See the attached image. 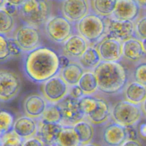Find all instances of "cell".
I'll list each match as a JSON object with an SVG mask.
<instances>
[{
    "label": "cell",
    "instance_id": "obj_44",
    "mask_svg": "<svg viewBox=\"0 0 146 146\" xmlns=\"http://www.w3.org/2000/svg\"><path fill=\"white\" fill-rule=\"evenodd\" d=\"M138 134L142 138L146 139V123H142L138 127Z\"/></svg>",
    "mask_w": 146,
    "mask_h": 146
},
{
    "label": "cell",
    "instance_id": "obj_11",
    "mask_svg": "<svg viewBox=\"0 0 146 146\" xmlns=\"http://www.w3.org/2000/svg\"><path fill=\"white\" fill-rule=\"evenodd\" d=\"M62 110L64 119L61 125H73L86 118L78 104V100L74 99L69 96L58 103Z\"/></svg>",
    "mask_w": 146,
    "mask_h": 146
},
{
    "label": "cell",
    "instance_id": "obj_28",
    "mask_svg": "<svg viewBox=\"0 0 146 146\" xmlns=\"http://www.w3.org/2000/svg\"><path fill=\"white\" fill-rule=\"evenodd\" d=\"M63 119H64V115L59 104L48 103L46 108L39 120L44 122L51 123L61 124Z\"/></svg>",
    "mask_w": 146,
    "mask_h": 146
},
{
    "label": "cell",
    "instance_id": "obj_6",
    "mask_svg": "<svg viewBox=\"0 0 146 146\" xmlns=\"http://www.w3.org/2000/svg\"><path fill=\"white\" fill-rule=\"evenodd\" d=\"M47 36L56 43H64L73 35L72 22L64 16L50 17L44 24Z\"/></svg>",
    "mask_w": 146,
    "mask_h": 146
},
{
    "label": "cell",
    "instance_id": "obj_14",
    "mask_svg": "<svg viewBox=\"0 0 146 146\" xmlns=\"http://www.w3.org/2000/svg\"><path fill=\"white\" fill-rule=\"evenodd\" d=\"M48 103L43 95L32 94L26 97L23 104V108L26 115L39 120L42 116Z\"/></svg>",
    "mask_w": 146,
    "mask_h": 146
},
{
    "label": "cell",
    "instance_id": "obj_48",
    "mask_svg": "<svg viewBox=\"0 0 146 146\" xmlns=\"http://www.w3.org/2000/svg\"><path fill=\"white\" fill-rule=\"evenodd\" d=\"M81 146H100L97 143H86V144H84V145H82Z\"/></svg>",
    "mask_w": 146,
    "mask_h": 146
},
{
    "label": "cell",
    "instance_id": "obj_19",
    "mask_svg": "<svg viewBox=\"0 0 146 146\" xmlns=\"http://www.w3.org/2000/svg\"><path fill=\"white\" fill-rule=\"evenodd\" d=\"M38 121L27 115L17 118L13 127V131L24 140L36 136Z\"/></svg>",
    "mask_w": 146,
    "mask_h": 146
},
{
    "label": "cell",
    "instance_id": "obj_34",
    "mask_svg": "<svg viewBox=\"0 0 146 146\" xmlns=\"http://www.w3.org/2000/svg\"><path fill=\"white\" fill-rule=\"evenodd\" d=\"M11 56L8 37L5 34H0V59L1 61H7Z\"/></svg>",
    "mask_w": 146,
    "mask_h": 146
},
{
    "label": "cell",
    "instance_id": "obj_22",
    "mask_svg": "<svg viewBox=\"0 0 146 146\" xmlns=\"http://www.w3.org/2000/svg\"><path fill=\"white\" fill-rule=\"evenodd\" d=\"M111 110L106 101L98 98V108L95 111L86 115V118L94 125H101L107 122L111 116Z\"/></svg>",
    "mask_w": 146,
    "mask_h": 146
},
{
    "label": "cell",
    "instance_id": "obj_45",
    "mask_svg": "<svg viewBox=\"0 0 146 146\" xmlns=\"http://www.w3.org/2000/svg\"><path fill=\"white\" fill-rule=\"evenodd\" d=\"M25 1L26 0H6V1H7V2L11 3V4L18 6V7H20Z\"/></svg>",
    "mask_w": 146,
    "mask_h": 146
},
{
    "label": "cell",
    "instance_id": "obj_17",
    "mask_svg": "<svg viewBox=\"0 0 146 146\" xmlns=\"http://www.w3.org/2000/svg\"><path fill=\"white\" fill-rule=\"evenodd\" d=\"M63 125L59 123H51L38 120L36 136L45 146H56Z\"/></svg>",
    "mask_w": 146,
    "mask_h": 146
},
{
    "label": "cell",
    "instance_id": "obj_32",
    "mask_svg": "<svg viewBox=\"0 0 146 146\" xmlns=\"http://www.w3.org/2000/svg\"><path fill=\"white\" fill-rule=\"evenodd\" d=\"M0 19H1L0 34L6 35L13 31L15 27V19L13 16L10 15L5 10L1 8H0Z\"/></svg>",
    "mask_w": 146,
    "mask_h": 146
},
{
    "label": "cell",
    "instance_id": "obj_26",
    "mask_svg": "<svg viewBox=\"0 0 146 146\" xmlns=\"http://www.w3.org/2000/svg\"><path fill=\"white\" fill-rule=\"evenodd\" d=\"M78 85L85 95H92L99 90L97 78L93 70L86 71L84 73Z\"/></svg>",
    "mask_w": 146,
    "mask_h": 146
},
{
    "label": "cell",
    "instance_id": "obj_21",
    "mask_svg": "<svg viewBox=\"0 0 146 146\" xmlns=\"http://www.w3.org/2000/svg\"><path fill=\"white\" fill-rule=\"evenodd\" d=\"M124 94L126 101L141 105L146 98V86L134 81L126 86Z\"/></svg>",
    "mask_w": 146,
    "mask_h": 146
},
{
    "label": "cell",
    "instance_id": "obj_36",
    "mask_svg": "<svg viewBox=\"0 0 146 146\" xmlns=\"http://www.w3.org/2000/svg\"><path fill=\"white\" fill-rule=\"evenodd\" d=\"M135 33L138 38H146V16L137 21L135 27Z\"/></svg>",
    "mask_w": 146,
    "mask_h": 146
},
{
    "label": "cell",
    "instance_id": "obj_7",
    "mask_svg": "<svg viewBox=\"0 0 146 146\" xmlns=\"http://www.w3.org/2000/svg\"><path fill=\"white\" fill-rule=\"evenodd\" d=\"M69 88L60 74H58L43 82L41 89L42 95L48 103L58 104L68 96Z\"/></svg>",
    "mask_w": 146,
    "mask_h": 146
},
{
    "label": "cell",
    "instance_id": "obj_41",
    "mask_svg": "<svg viewBox=\"0 0 146 146\" xmlns=\"http://www.w3.org/2000/svg\"><path fill=\"white\" fill-rule=\"evenodd\" d=\"M127 135H128V139L132 140H138V131H137L134 126H128L126 127Z\"/></svg>",
    "mask_w": 146,
    "mask_h": 146
},
{
    "label": "cell",
    "instance_id": "obj_33",
    "mask_svg": "<svg viewBox=\"0 0 146 146\" xmlns=\"http://www.w3.org/2000/svg\"><path fill=\"white\" fill-rule=\"evenodd\" d=\"M1 137V146H24V140L17 135L13 131Z\"/></svg>",
    "mask_w": 146,
    "mask_h": 146
},
{
    "label": "cell",
    "instance_id": "obj_43",
    "mask_svg": "<svg viewBox=\"0 0 146 146\" xmlns=\"http://www.w3.org/2000/svg\"><path fill=\"white\" fill-rule=\"evenodd\" d=\"M121 146H143L138 140L127 139Z\"/></svg>",
    "mask_w": 146,
    "mask_h": 146
},
{
    "label": "cell",
    "instance_id": "obj_2",
    "mask_svg": "<svg viewBox=\"0 0 146 146\" xmlns=\"http://www.w3.org/2000/svg\"><path fill=\"white\" fill-rule=\"evenodd\" d=\"M98 84V89L106 94L121 92L128 81L127 71L118 61H102L94 70Z\"/></svg>",
    "mask_w": 146,
    "mask_h": 146
},
{
    "label": "cell",
    "instance_id": "obj_27",
    "mask_svg": "<svg viewBox=\"0 0 146 146\" xmlns=\"http://www.w3.org/2000/svg\"><path fill=\"white\" fill-rule=\"evenodd\" d=\"M74 128L78 134L82 145L92 142L95 131L93 124L88 120H81L74 125Z\"/></svg>",
    "mask_w": 146,
    "mask_h": 146
},
{
    "label": "cell",
    "instance_id": "obj_1",
    "mask_svg": "<svg viewBox=\"0 0 146 146\" xmlns=\"http://www.w3.org/2000/svg\"><path fill=\"white\" fill-rule=\"evenodd\" d=\"M24 73L31 81L42 84L60 72L58 55L52 49L39 46L26 54Z\"/></svg>",
    "mask_w": 146,
    "mask_h": 146
},
{
    "label": "cell",
    "instance_id": "obj_35",
    "mask_svg": "<svg viewBox=\"0 0 146 146\" xmlns=\"http://www.w3.org/2000/svg\"><path fill=\"white\" fill-rule=\"evenodd\" d=\"M134 81L146 86V62H142L136 66L133 72Z\"/></svg>",
    "mask_w": 146,
    "mask_h": 146
},
{
    "label": "cell",
    "instance_id": "obj_9",
    "mask_svg": "<svg viewBox=\"0 0 146 146\" xmlns=\"http://www.w3.org/2000/svg\"><path fill=\"white\" fill-rule=\"evenodd\" d=\"M14 38L23 52H29L40 46L41 34L38 27L24 24L16 31Z\"/></svg>",
    "mask_w": 146,
    "mask_h": 146
},
{
    "label": "cell",
    "instance_id": "obj_4",
    "mask_svg": "<svg viewBox=\"0 0 146 146\" xmlns=\"http://www.w3.org/2000/svg\"><path fill=\"white\" fill-rule=\"evenodd\" d=\"M78 34L88 43L97 42L107 34V24L104 17L96 14L88 13L77 22Z\"/></svg>",
    "mask_w": 146,
    "mask_h": 146
},
{
    "label": "cell",
    "instance_id": "obj_49",
    "mask_svg": "<svg viewBox=\"0 0 146 146\" xmlns=\"http://www.w3.org/2000/svg\"><path fill=\"white\" fill-rule=\"evenodd\" d=\"M141 41H142V44H143V47L144 51H145V53L146 54V38L142 39Z\"/></svg>",
    "mask_w": 146,
    "mask_h": 146
},
{
    "label": "cell",
    "instance_id": "obj_24",
    "mask_svg": "<svg viewBox=\"0 0 146 146\" xmlns=\"http://www.w3.org/2000/svg\"><path fill=\"white\" fill-rule=\"evenodd\" d=\"M81 141L73 125H63L56 146H81Z\"/></svg>",
    "mask_w": 146,
    "mask_h": 146
},
{
    "label": "cell",
    "instance_id": "obj_13",
    "mask_svg": "<svg viewBox=\"0 0 146 146\" xmlns=\"http://www.w3.org/2000/svg\"><path fill=\"white\" fill-rule=\"evenodd\" d=\"M61 11L71 22H78L89 13V4L88 0H64Z\"/></svg>",
    "mask_w": 146,
    "mask_h": 146
},
{
    "label": "cell",
    "instance_id": "obj_30",
    "mask_svg": "<svg viewBox=\"0 0 146 146\" xmlns=\"http://www.w3.org/2000/svg\"><path fill=\"white\" fill-rule=\"evenodd\" d=\"M78 104L83 113L86 116L98 108V98L91 96V95H85L78 100Z\"/></svg>",
    "mask_w": 146,
    "mask_h": 146
},
{
    "label": "cell",
    "instance_id": "obj_15",
    "mask_svg": "<svg viewBox=\"0 0 146 146\" xmlns=\"http://www.w3.org/2000/svg\"><path fill=\"white\" fill-rule=\"evenodd\" d=\"M128 139L126 127L113 122L104 130L102 140L106 146H121Z\"/></svg>",
    "mask_w": 146,
    "mask_h": 146
},
{
    "label": "cell",
    "instance_id": "obj_5",
    "mask_svg": "<svg viewBox=\"0 0 146 146\" xmlns=\"http://www.w3.org/2000/svg\"><path fill=\"white\" fill-rule=\"evenodd\" d=\"M143 115L141 105L126 100L117 102L111 110V118L113 122L124 127L135 125L141 121Z\"/></svg>",
    "mask_w": 146,
    "mask_h": 146
},
{
    "label": "cell",
    "instance_id": "obj_12",
    "mask_svg": "<svg viewBox=\"0 0 146 146\" xmlns=\"http://www.w3.org/2000/svg\"><path fill=\"white\" fill-rule=\"evenodd\" d=\"M98 50L104 61H118L123 54V42L113 37L106 36L98 46Z\"/></svg>",
    "mask_w": 146,
    "mask_h": 146
},
{
    "label": "cell",
    "instance_id": "obj_31",
    "mask_svg": "<svg viewBox=\"0 0 146 146\" xmlns=\"http://www.w3.org/2000/svg\"><path fill=\"white\" fill-rule=\"evenodd\" d=\"M15 121L12 114L6 110L0 112V136L13 131Z\"/></svg>",
    "mask_w": 146,
    "mask_h": 146
},
{
    "label": "cell",
    "instance_id": "obj_3",
    "mask_svg": "<svg viewBox=\"0 0 146 146\" xmlns=\"http://www.w3.org/2000/svg\"><path fill=\"white\" fill-rule=\"evenodd\" d=\"M20 19L24 24L39 27L50 18V7L46 0H26L19 7Z\"/></svg>",
    "mask_w": 146,
    "mask_h": 146
},
{
    "label": "cell",
    "instance_id": "obj_47",
    "mask_svg": "<svg viewBox=\"0 0 146 146\" xmlns=\"http://www.w3.org/2000/svg\"><path fill=\"white\" fill-rule=\"evenodd\" d=\"M141 106V108H142V110H143V113L144 116L146 118V98Z\"/></svg>",
    "mask_w": 146,
    "mask_h": 146
},
{
    "label": "cell",
    "instance_id": "obj_18",
    "mask_svg": "<svg viewBox=\"0 0 146 146\" xmlns=\"http://www.w3.org/2000/svg\"><path fill=\"white\" fill-rule=\"evenodd\" d=\"M62 44L64 54L72 59H79L89 46L88 41L80 34H73Z\"/></svg>",
    "mask_w": 146,
    "mask_h": 146
},
{
    "label": "cell",
    "instance_id": "obj_37",
    "mask_svg": "<svg viewBox=\"0 0 146 146\" xmlns=\"http://www.w3.org/2000/svg\"><path fill=\"white\" fill-rule=\"evenodd\" d=\"M8 40L11 56H18L23 52L21 48L14 38H8Z\"/></svg>",
    "mask_w": 146,
    "mask_h": 146
},
{
    "label": "cell",
    "instance_id": "obj_38",
    "mask_svg": "<svg viewBox=\"0 0 146 146\" xmlns=\"http://www.w3.org/2000/svg\"><path fill=\"white\" fill-rule=\"evenodd\" d=\"M68 96L71 98H74V99L79 100L80 98H82L83 96H85V94L83 92L82 89L81 88V87L78 85H75L72 86H70L69 88V94Z\"/></svg>",
    "mask_w": 146,
    "mask_h": 146
},
{
    "label": "cell",
    "instance_id": "obj_25",
    "mask_svg": "<svg viewBox=\"0 0 146 146\" xmlns=\"http://www.w3.org/2000/svg\"><path fill=\"white\" fill-rule=\"evenodd\" d=\"M79 64L88 70H94L102 61L98 48L88 46L81 58L78 59Z\"/></svg>",
    "mask_w": 146,
    "mask_h": 146
},
{
    "label": "cell",
    "instance_id": "obj_39",
    "mask_svg": "<svg viewBox=\"0 0 146 146\" xmlns=\"http://www.w3.org/2000/svg\"><path fill=\"white\" fill-rule=\"evenodd\" d=\"M0 8L4 9L8 14L13 16V17L17 15L19 13V7L14 5V4H11V3L7 2V1H6L5 4L3 5V7H0Z\"/></svg>",
    "mask_w": 146,
    "mask_h": 146
},
{
    "label": "cell",
    "instance_id": "obj_46",
    "mask_svg": "<svg viewBox=\"0 0 146 146\" xmlns=\"http://www.w3.org/2000/svg\"><path fill=\"white\" fill-rule=\"evenodd\" d=\"M141 7L146 8V0H135Z\"/></svg>",
    "mask_w": 146,
    "mask_h": 146
},
{
    "label": "cell",
    "instance_id": "obj_40",
    "mask_svg": "<svg viewBox=\"0 0 146 146\" xmlns=\"http://www.w3.org/2000/svg\"><path fill=\"white\" fill-rule=\"evenodd\" d=\"M24 146H45L44 143L37 136L24 140Z\"/></svg>",
    "mask_w": 146,
    "mask_h": 146
},
{
    "label": "cell",
    "instance_id": "obj_29",
    "mask_svg": "<svg viewBox=\"0 0 146 146\" xmlns=\"http://www.w3.org/2000/svg\"><path fill=\"white\" fill-rule=\"evenodd\" d=\"M118 0H92L93 9L96 14L103 17H111Z\"/></svg>",
    "mask_w": 146,
    "mask_h": 146
},
{
    "label": "cell",
    "instance_id": "obj_10",
    "mask_svg": "<svg viewBox=\"0 0 146 146\" xmlns=\"http://www.w3.org/2000/svg\"><path fill=\"white\" fill-rule=\"evenodd\" d=\"M107 21L106 36L113 37L123 42L132 38L135 34V24L133 21L113 18L108 19Z\"/></svg>",
    "mask_w": 146,
    "mask_h": 146
},
{
    "label": "cell",
    "instance_id": "obj_16",
    "mask_svg": "<svg viewBox=\"0 0 146 146\" xmlns=\"http://www.w3.org/2000/svg\"><path fill=\"white\" fill-rule=\"evenodd\" d=\"M140 7L135 0H118L111 18L133 21L139 15Z\"/></svg>",
    "mask_w": 146,
    "mask_h": 146
},
{
    "label": "cell",
    "instance_id": "obj_42",
    "mask_svg": "<svg viewBox=\"0 0 146 146\" xmlns=\"http://www.w3.org/2000/svg\"><path fill=\"white\" fill-rule=\"evenodd\" d=\"M58 59H59V66L60 69H63L65 67H66L68 64L71 63V60L68 56H67L65 54L58 56Z\"/></svg>",
    "mask_w": 146,
    "mask_h": 146
},
{
    "label": "cell",
    "instance_id": "obj_23",
    "mask_svg": "<svg viewBox=\"0 0 146 146\" xmlns=\"http://www.w3.org/2000/svg\"><path fill=\"white\" fill-rule=\"evenodd\" d=\"M84 67L78 63L71 62L66 67L60 71V75L69 86L78 85L83 74Z\"/></svg>",
    "mask_w": 146,
    "mask_h": 146
},
{
    "label": "cell",
    "instance_id": "obj_20",
    "mask_svg": "<svg viewBox=\"0 0 146 146\" xmlns=\"http://www.w3.org/2000/svg\"><path fill=\"white\" fill-rule=\"evenodd\" d=\"M142 41L137 38H132L123 42V54L127 59L138 61L145 55Z\"/></svg>",
    "mask_w": 146,
    "mask_h": 146
},
{
    "label": "cell",
    "instance_id": "obj_8",
    "mask_svg": "<svg viewBox=\"0 0 146 146\" xmlns=\"http://www.w3.org/2000/svg\"><path fill=\"white\" fill-rule=\"evenodd\" d=\"M21 88V79L14 71L8 69L0 71V100L9 102L18 96Z\"/></svg>",
    "mask_w": 146,
    "mask_h": 146
}]
</instances>
